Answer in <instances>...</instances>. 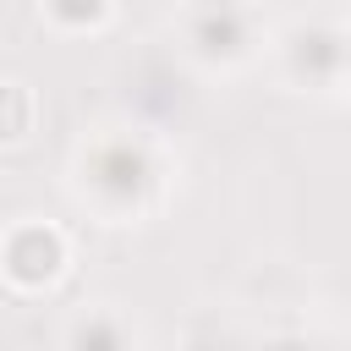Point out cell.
<instances>
[{
  "label": "cell",
  "instance_id": "3",
  "mask_svg": "<svg viewBox=\"0 0 351 351\" xmlns=\"http://www.w3.org/2000/svg\"><path fill=\"white\" fill-rule=\"evenodd\" d=\"M11 143L22 137V82H11V132H5Z\"/></svg>",
  "mask_w": 351,
  "mask_h": 351
},
{
  "label": "cell",
  "instance_id": "2",
  "mask_svg": "<svg viewBox=\"0 0 351 351\" xmlns=\"http://www.w3.org/2000/svg\"><path fill=\"white\" fill-rule=\"evenodd\" d=\"M66 351H137V329L110 307H88L66 329Z\"/></svg>",
  "mask_w": 351,
  "mask_h": 351
},
{
  "label": "cell",
  "instance_id": "1",
  "mask_svg": "<svg viewBox=\"0 0 351 351\" xmlns=\"http://www.w3.org/2000/svg\"><path fill=\"white\" fill-rule=\"evenodd\" d=\"M186 49L197 60H219V66H236L252 55V22L236 0H197L186 11Z\"/></svg>",
  "mask_w": 351,
  "mask_h": 351
}]
</instances>
